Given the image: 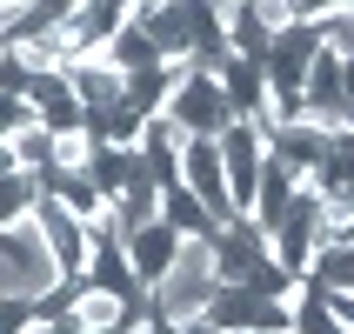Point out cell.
I'll list each match as a JSON object with an SVG mask.
<instances>
[{
  "instance_id": "2e32d148",
  "label": "cell",
  "mask_w": 354,
  "mask_h": 334,
  "mask_svg": "<svg viewBox=\"0 0 354 334\" xmlns=\"http://www.w3.org/2000/svg\"><path fill=\"white\" fill-rule=\"evenodd\" d=\"M160 221H167L174 234H214L221 228V221L207 214V201H201L187 180H167V187H160Z\"/></svg>"
},
{
  "instance_id": "8fae6325",
  "label": "cell",
  "mask_w": 354,
  "mask_h": 334,
  "mask_svg": "<svg viewBox=\"0 0 354 334\" xmlns=\"http://www.w3.org/2000/svg\"><path fill=\"white\" fill-rule=\"evenodd\" d=\"M140 160H147V174L167 187V180H180V147H187V134H180L167 114H147V127H140Z\"/></svg>"
},
{
  "instance_id": "5bb4252c",
  "label": "cell",
  "mask_w": 354,
  "mask_h": 334,
  "mask_svg": "<svg viewBox=\"0 0 354 334\" xmlns=\"http://www.w3.org/2000/svg\"><path fill=\"white\" fill-rule=\"evenodd\" d=\"M7 47H14V54L27 60L34 74H60V67L80 54L74 34H67V20H60V27H40V34H20V40H7Z\"/></svg>"
},
{
  "instance_id": "7c38bea8",
  "label": "cell",
  "mask_w": 354,
  "mask_h": 334,
  "mask_svg": "<svg viewBox=\"0 0 354 334\" xmlns=\"http://www.w3.org/2000/svg\"><path fill=\"white\" fill-rule=\"evenodd\" d=\"M221 20H227V54H241V60H268V40H274V27L261 20L254 0H221Z\"/></svg>"
},
{
  "instance_id": "603a6c76",
  "label": "cell",
  "mask_w": 354,
  "mask_h": 334,
  "mask_svg": "<svg viewBox=\"0 0 354 334\" xmlns=\"http://www.w3.org/2000/svg\"><path fill=\"white\" fill-rule=\"evenodd\" d=\"M27 87H34V67H27V60L0 40V94H20V100H27Z\"/></svg>"
},
{
  "instance_id": "6da1fadb",
  "label": "cell",
  "mask_w": 354,
  "mask_h": 334,
  "mask_svg": "<svg viewBox=\"0 0 354 334\" xmlns=\"http://www.w3.org/2000/svg\"><path fill=\"white\" fill-rule=\"evenodd\" d=\"M214 288H221L214 234H180V254H174V268L147 288V308H154L160 321H194V315H207Z\"/></svg>"
},
{
  "instance_id": "52a82bcc",
  "label": "cell",
  "mask_w": 354,
  "mask_h": 334,
  "mask_svg": "<svg viewBox=\"0 0 354 334\" xmlns=\"http://www.w3.org/2000/svg\"><path fill=\"white\" fill-rule=\"evenodd\" d=\"M60 74H67V87L80 94V107H87V120H94L100 107H114V100L127 94V74L114 67V54H107V47H87V54H74L67 67H60Z\"/></svg>"
},
{
  "instance_id": "44dd1931",
  "label": "cell",
  "mask_w": 354,
  "mask_h": 334,
  "mask_svg": "<svg viewBox=\"0 0 354 334\" xmlns=\"http://www.w3.org/2000/svg\"><path fill=\"white\" fill-rule=\"evenodd\" d=\"M34 201H40V180L20 174V167H7V174H0V228H7V221H20Z\"/></svg>"
},
{
  "instance_id": "e0dca14e",
  "label": "cell",
  "mask_w": 354,
  "mask_h": 334,
  "mask_svg": "<svg viewBox=\"0 0 354 334\" xmlns=\"http://www.w3.org/2000/svg\"><path fill=\"white\" fill-rule=\"evenodd\" d=\"M107 54H114L120 74H147V67H167L154 47V34L140 27V20H127V27H114V40H107Z\"/></svg>"
},
{
  "instance_id": "9a60e30c",
  "label": "cell",
  "mask_w": 354,
  "mask_h": 334,
  "mask_svg": "<svg viewBox=\"0 0 354 334\" xmlns=\"http://www.w3.org/2000/svg\"><path fill=\"white\" fill-rule=\"evenodd\" d=\"M261 308H268V301H261L254 288H241V281H221L214 301H207V321H214V328H227V334H248V328H261Z\"/></svg>"
},
{
  "instance_id": "7402d4cb",
  "label": "cell",
  "mask_w": 354,
  "mask_h": 334,
  "mask_svg": "<svg viewBox=\"0 0 354 334\" xmlns=\"http://www.w3.org/2000/svg\"><path fill=\"white\" fill-rule=\"evenodd\" d=\"M315 34H321V47H328V54H341V60H348V54H354V0L328 7V14L315 20Z\"/></svg>"
},
{
  "instance_id": "9c48e42d",
  "label": "cell",
  "mask_w": 354,
  "mask_h": 334,
  "mask_svg": "<svg viewBox=\"0 0 354 334\" xmlns=\"http://www.w3.org/2000/svg\"><path fill=\"white\" fill-rule=\"evenodd\" d=\"M174 254H180V234L167 228V221H147V228H134V234H127V261H134L140 288H154V281L174 268Z\"/></svg>"
},
{
  "instance_id": "5b68a950",
  "label": "cell",
  "mask_w": 354,
  "mask_h": 334,
  "mask_svg": "<svg viewBox=\"0 0 354 334\" xmlns=\"http://www.w3.org/2000/svg\"><path fill=\"white\" fill-rule=\"evenodd\" d=\"M321 54V34H315V20H295V27H281L274 40H268V94H301L308 87V67H315Z\"/></svg>"
},
{
  "instance_id": "4316f807",
  "label": "cell",
  "mask_w": 354,
  "mask_h": 334,
  "mask_svg": "<svg viewBox=\"0 0 354 334\" xmlns=\"http://www.w3.org/2000/svg\"><path fill=\"white\" fill-rule=\"evenodd\" d=\"M174 328H180V334H221V328H214L207 315H194V321H174Z\"/></svg>"
},
{
  "instance_id": "ba28073f",
  "label": "cell",
  "mask_w": 354,
  "mask_h": 334,
  "mask_svg": "<svg viewBox=\"0 0 354 334\" xmlns=\"http://www.w3.org/2000/svg\"><path fill=\"white\" fill-rule=\"evenodd\" d=\"M27 107H34V120L47 127V134H74V127H87V107H80V94L67 87V74H34Z\"/></svg>"
},
{
  "instance_id": "f546056e",
  "label": "cell",
  "mask_w": 354,
  "mask_h": 334,
  "mask_svg": "<svg viewBox=\"0 0 354 334\" xmlns=\"http://www.w3.org/2000/svg\"><path fill=\"white\" fill-rule=\"evenodd\" d=\"M127 334H147V321H134V328H127Z\"/></svg>"
},
{
  "instance_id": "277c9868",
  "label": "cell",
  "mask_w": 354,
  "mask_h": 334,
  "mask_svg": "<svg viewBox=\"0 0 354 334\" xmlns=\"http://www.w3.org/2000/svg\"><path fill=\"white\" fill-rule=\"evenodd\" d=\"M34 221H40V234H47V248H54L60 275H67V281H87V248H94L87 221H80L60 194H40L34 201Z\"/></svg>"
},
{
  "instance_id": "8992f818",
  "label": "cell",
  "mask_w": 354,
  "mask_h": 334,
  "mask_svg": "<svg viewBox=\"0 0 354 334\" xmlns=\"http://www.w3.org/2000/svg\"><path fill=\"white\" fill-rule=\"evenodd\" d=\"M180 180L207 201L214 221L234 214V187H227V160H221V140L214 134H187V147H180Z\"/></svg>"
},
{
  "instance_id": "484cf974",
  "label": "cell",
  "mask_w": 354,
  "mask_h": 334,
  "mask_svg": "<svg viewBox=\"0 0 354 334\" xmlns=\"http://www.w3.org/2000/svg\"><path fill=\"white\" fill-rule=\"evenodd\" d=\"M328 315L341 321V334H354V288L348 295H328Z\"/></svg>"
},
{
  "instance_id": "d6986e66",
  "label": "cell",
  "mask_w": 354,
  "mask_h": 334,
  "mask_svg": "<svg viewBox=\"0 0 354 334\" xmlns=\"http://www.w3.org/2000/svg\"><path fill=\"white\" fill-rule=\"evenodd\" d=\"M7 154H14V167L20 174H47V167H54V134H47V127H40V120H27V127H14V134H7Z\"/></svg>"
},
{
  "instance_id": "cb8c5ba5",
  "label": "cell",
  "mask_w": 354,
  "mask_h": 334,
  "mask_svg": "<svg viewBox=\"0 0 354 334\" xmlns=\"http://www.w3.org/2000/svg\"><path fill=\"white\" fill-rule=\"evenodd\" d=\"M27 120H34L27 100H20V94H0V134H14V127H27Z\"/></svg>"
},
{
  "instance_id": "d4e9b609",
  "label": "cell",
  "mask_w": 354,
  "mask_h": 334,
  "mask_svg": "<svg viewBox=\"0 0 354 334\" xmlns=\"http://www.w3.org/2000/svg\"><path fill=\"white\" fill-rule=\"evenodd\" d=\"M27 334H80V321L74 315H34V321H27Z\"/></svg>"
},
{
  "instance_id": "3957f363",
  "label": "cell",
  "mask_w": 354,
  "mask_h": 334,
  "mask_svg": "<svg viewBox=\"0 0 354 334\" xmlns=\"http://www.w3.org/2000/svg\"><path fill=\"white\" fill-rule=\"evenodd\" d=\"M214 140H221V160H227L234 214H254V187H261V167H268V134H261L254 120H227Z\"/></svg>"
},
{
  "instance_id": "7a4b0ae2",
  "label": "cell",
  "mask_w": 354,
  "mask_h": 334,
  "mask_svg": "<svg viewBox=\"0 0 354 334\" xmlns=\"http://www.w3.org/2000/svg\"><path fill=\"white\" fill-rule=\"evenodd\" d=\"M160 114L174 120L180 134H221L227 120H234V107H227V87H221V74H207V67H187V74L174 80V94H167V107Z\"/></svg>"
},
{
  "instance_id": "ac0fdd59",
  "label": "cell",
  "mask_w": 354,
  "mask_h": 334,
  "mask_svg": "<svg viewBox=\"0 0 354 334\" xmlns=\"http://www.w3.org/2000/svg\"><path fill=\"white\" fill-rule=\"evenodd\" d=\"M308 281H315L321 295H348V288H354V241L315 248V261H308Z\"/></svg>"
},
{
  "instance_id": "30bf717a",
  "label": "cell",
  "mask_w": 354,
  "mask_h": 334,
  "mask_svg": "<svg viewBox=\"0 0 354 334\" xmlns=\"http://www.w3.org/2000/svg\"><path fill=\"white\" fill-rule=\"evenodd\" d=\"M127 20H134V0H80L74 14H67V34L87 54V47H107L114 27H127Z\"/></svg>"
},
{
  "instance_id": "ffe728a7",
  "label": "cell",
  "mask_w": 354,
  "mask_h": 334,
  "mask_svg": "<svg viewBox=\"0 0 354 334\" xmlns=\"http://www.w3.org/2000/svg\"><path fill=\"white\" fill-rule=\"evenodd\" d=\"M315 174H321V187H328V194H354V127L328 140V154H321Z\"/></svg>"
},
{
  "instance_id": "83f0119b",
  "label": "cell",
  "mask_w": 354,
  "mask_h": 334,
  "mask_svg": "<svg viewBox=\"0 0 354 334\" xmlns=\"http://www.w3.org/2000/svg\"><path fill=\"white\" fill-rule=\"evenodd\" d=\"M341 94H348V107H354V54L341 60Z\"/></svg>"
},
{
  "instance_id": "f1b7e54d",
  "label": "cell",
  "mask_w": 354,
  "mask_h": 334,
  "mask_svg": "<svg viewBox=\"0 0 354 334\" xmlns=\"http://www.w3.org/2000/svg\"><path fill=\"white\" fill-rule=\"evenodd\" d=\"M7 167H14V154H7V134H0V174H7Z\"/></svg>"
},
{
  "instance_id": "4fadbf2b",
  "label": "cell",
  "mask_w": 354,
  "mask_h": 334,
  "mask_svg": "<svg viewBox=\"0 0 354 334\" xmlns=\"http://www.w3.org/2000/svg\"><path fill=\"white\" fill-rule=\"evenodd\" d=\"M221 87H227L234 120H248V114H261V100H268V67H261V60L227 54V60H221Z\"/></svg>"
}]
</instances>
